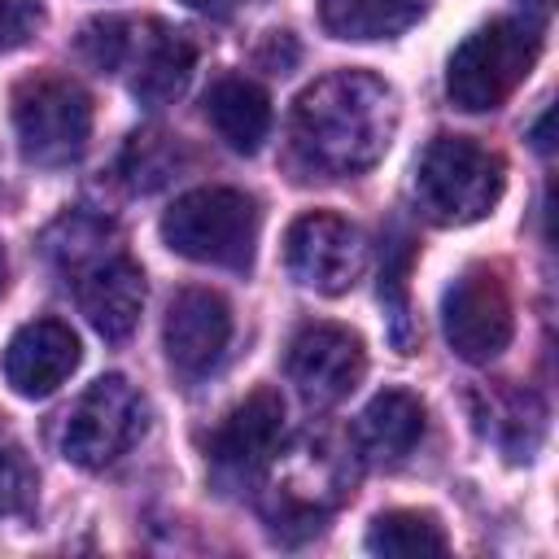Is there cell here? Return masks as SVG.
I'll return each mask as SVG.
<instances>
[{
	"label": "cell",
	"instance_id": "obj_1",
	"mask_svg": "<svg viewBox=\"0 0 559 559\" xmlns=\"http://www.w3.org/2000/svg\"><path fill=\"white\" fill-rule=\"evenodd\" d=\"M397 131L393 87L367 70H332L314 79L288 118V144L301 170L345 179L376 166Z\"/></svg>",
	"mask_w": 559,
	"mask_h": 559
},
{
	"label": "cell",
	"instance_id": "obj_2",
	"mask_svg": "<svg viewBox=\"0 0 559 559\" xmlns=\"http://www.w3.org/2000/svg\"><path fill=\"white\" fill-rule=\"evenodd\" d=\"M79 48L96 70L118 74L148 109L170 105L197 66L192 39L157 17H96L83 26Z\"/></svg>",
	"mask_w": 559,
	"mask_h": 559
},
{
	"label": "cell",
	"instance_id": "obj_3",
	"mask_svg": "<svg viewBox=\"0 0 559 559\" xmlns=\"http://www.w3.org/2000/svg\"><path fill=\"white\" fill-rule=\"evenodd\" d=\"M162 240L188 262L249 271L258 245V201L240 188L183 192L162 214Z\"/></svg>",
	"mask_w": 559,
	"mask_h": 559
},
{
	"label": "cell",
	"instance_id": "obj_4",
	"mask_svg": "<svg viewBox=\"0 0 559 559\" xmlns=\"http://www.w3.org/2000/svg\"><path fill=\"white\" fill-rule=\"evenodd\" d=\"M537 57H542V31L533 22L498 17L480 31H472L454 48V57L445 66V92L459 109L489 114L533 74Z\"/></svg>",
	"mask_w": 559,
	"mask_h": 559
},
{
	"label": "cell",
	"instance_id": "obj_5",
	"mask_svg": "<svg viewBox=\"0 0 559 559\" xmlns=\"http://www.w3.org/2000/svg\"><path fill=\"white\" fill-rule=\"evenodd\" d=\"M502 183H507L502 157L463 135H437L415 166L419 205L428 210V218L454 227L485 218L498 205Z\"/></svg>",
	"mask_w": 559,
	"mask_h": 559
},
{
	"label": "cell",
	"instance_id": "obj_6",
	"mask_svg": "<svg viewBox=\"0 0 559 559\" xmlns=\"http://www.w3.org/2000/svg\"><path fill=\"white\" fill-rule=\"evenodd\" d=\"M13 131L31 166H70L92 135V100L66 74H31L13 87Z\"/></svg>",
	"mask_w": 559,
	"mask_h": 559
},
{
	"label": "cell",
	"instance_id": "obj_7",
	"mask_svg": "<svg viewBox=\"0 0 559 559\" xmlns=\"http://www.w3.org/2000/svg\"><path fill=\"white\" fill-rule=\"evenodd\" d=\"M148 428V402L127 376H100L92 380L79 402L66 411L57 445L74 467H105L122 459Z\"/></svg>",
	"mask_w": 559,
	"mask_h": 559
},
{
	"label": "cell",
	"instance_id": "obj_8",
	"mask_svg": "<svg viewBox=\"0 0 559 559\" xmlns=\"http://www.w3.org/2000/svg\"><path fill=\"white\" fill-rule=\"evenodd\" d=\"M271 472L266 480V498H262V511L275 528H288V524H301L306 533L319 528V520L349 493V467L345 459L328 445V441H297V450L288 454H271V463L262 467Z\"/></svg>",
	"mask_w": 559,
	"mask_h": 559
},
{
	"label": "cell",
	"instance_id": "obj_9",
	"mask_svg": "<svg viewBox=\"0 0 559 559\" xmlns=\"http://www.w3.org/2000/svg\"><path fill=\"white\" fill-rule=\"evenodd\" d=\"M52 249L74 262V297L92 332L105 341H127L144 310V271L122 249H96L92 236H74V249Z\"/></svg>",
	"mask_w": 559,
	"mask_h": 559
},
{
	"label": "cell",
	"instance_id": "obj_10",
	"mask_svg": "<svg viewBox=\"0 0 559 559\" xmlns=\"http://www.w3.org/2000/svg\"><path fill=\"white\" fill-rule=\"evenodd\" d=\"M441 328L463 362H489L511 345L515 310L498 266L472 262L441 297Z\"/></svg>",
	"mask_w": 559,
	"mask_h": 559
},
{
	"label": "cell",
	"instance_id": "obj_11",
	"mask_svg": "<svg viewBox=\"0 0 559 559\" xmlns=\"http://www.w3.org/2000/svg\"><path fill=\"white\" fill-rule=\"evenodd\" d=\"M284 262H288V275L301 288L323 293V297H341L362 275L367 245H362V231L349 218L314 210V214H301L288 227Z\"/></svg>",
	"mask_w": 559,
	"mask_h": 559
},
{
	"label": "cell",
	"instance_id": "obj_12",
	"mask_svg": "<svg viewBox=\"0 0 559 559\" xmlns=\"http://www.w3.org/2000/svg\"><path fill=\"white\" fill-rule=\"evenodd\" d=\"M288 380L310 406H336L367 371L362 341L341 323H306L288 345Z\"/></svg>",
	"mask_w": 559,
	"mask_h": 559
},
{
	"label": "cell",
	"instance_id": "obj_13",
	"mask_svg": "<svg viewBox=\"0 0 559 559\" xmlns=\"http://www.w3.org/2000/svg\"><path fill=\"white\" fill-rule=\"evenodd\" d=\"M227 341H231V310L218 293H210V288L175 293V301L166 310L162 345L179 376H188V380L210 376L223 362Z\"/></svg>",
	"mask_w": 559,
	"mask_h": 559
},
{
	"label": "cell",
	"instance_id": "obj_14",
	"mask_svg": "<svg viewBox=\"0 0 559 559\" xmlns=\"http://www.w3.org/2000/svg\"><path fill=\"white\" fill-rule=\"evenodd\" d=\"M0 367L17 397L39 402L57 393L79 367V336L61 319H31L9 336Z\"/></svg>",
	"mask_w": 559,
	"mask_h": 559
},
{
	"label": "cell",
	"instance_id": "obj_15",
	"mask_svg": "<svg viewBox=\"0 0 559 559\" xmlns=\"http://www.w3.org/2000/svg\"><path fill=\"white\" fill-rule=\"evenodd\" d=\"M284 441V397L275 389H253L210 437V459L236 476H258Z\"/></svg>",
	"mask_w": 559,
	"mask_h": 559
},
{
	"label": "cell",
	"instance_id": "obj_16",
	"mask_svg": "<svg viewBox=\"0 0 559 559\" xmlns=\"http://www.w3.org/2000/svg\"><path fill=\"white\" fill-rule=\"evenodd\" d=\"M424 437V402L406 389H384L376 393L358 424H354V445L367 463H402Z\"/></svg>",
	"mask_w": 559,
	"mask_h": 559
},
{
	"label": "cell",
	"instance_id": "obj_17",
	"mask_svg": "<svg viewBox=\"0 0 559 559\" xmlns=\"http://www.w3.org/2000/svg\"><path fill=\"white\" fill-rule=\"evenodd\" d=\"M205 118L218 131V140L236 153H258L271 131V100L266 92L245 74H223L205 87Z\"/></svg>",
	"mask_w": 559,
	"mask_h": 559
},
{
	"label": "cell",
	"instance_id": "obj_18",
	"mask_svg": "<svg viewBox=\"0 0 559 559\" xmlns=\"http://www.w3.org/2000/svg\"><path fill=\"white\" fill-rule=\"evenodd\" d=\"M424 13L428 0H319V22L336 39H389Z\"/></svg>",
	"mask_w": 559,
	"mask_h": 559
},
{
	"label": "cell",
	"instance_id": "obj_19",
	"mask_svg": "<svg viewBox=\"0 0 559 559\" xmlns=\"http://www.w3.org/2000/svg\"><path fill=\"white\" fill-rule=\"evenodd\" d=\"M367 550L389 555V559H411V555H445L450 537L428 511H384L367 528Z\"/></svg>",
	"mask_w": 559,
	"mask_h": 559
},
{
	"label": "cell",
	"instance_id": "obj_20",
	"mask_svg": "<svg viewBox=\"0 0 559 559\" xmlns=\"http://www.w3.org/2000/svg\"><path fill=\"white\" fill-rule=\"evenodd\" d=\"M415 240L406 231H389L384 258H380V301L389 314V336L402 354L415 349V323H411V301H406V275H411Z\"/></svg>",
	"mask_w": 559,
	"mask_h": 559
},
{
	"label": "cell",
	"instance_id": "obj_21",
	"mask_svg": "<svg viewBox=\"0 0 559 559\" xmlns=\"http://www.w3.org/2000/svg\"><path fill=\"white\" fill-rule=\"evenodd\" d=\"M122 170H127V183L140 188V192L162 188L175 175V144H170V135H131Z\"/></svg>",
	"mask_w": 559,
	"mask_h": 559
},
{
	"label": "cell",
	"instance_id": "obj_22",
	"mask_svg": "<svg viewBox=\"0 0 559 559\" xmlns=\"http://www.w3.org/2000/svg\"><path fill=\"white\" fill-rule=\"evenodd\" d=\"M35 493V472L17 450H0V520L26 511Z\"/></svg>",
	"mask_w": 559,
	"mask_h": 559
},
{
	"label": "cell",
	"instance_id": "obj_23",
	"mask_svg": "<svg viewBox=\"0 0 559 559\" xmlns=\"http://www.w3.org/2000/svg\"><path fill=\"white\" fill-rule=\"evenodd\" d=\"M44 22L39 0H0V52L22 48Z\"/></svg>",
	"mask_w": 559,
	"mask_h": 559
},
{
	"label": "cell",
	"instance_id": "obj_24",
	"mask_svg": "<svg viewBox=\"0 0 559 559\" xmlns=\"http://www.w3.org/2000/svg\"><path fill=\"white\" fill-rule=\"evenodd\" d=\"M188 9H197L205 17H231L240 9V0H188Z\"/></svg>",
	"mask_w": 559,
	"mask_h": 559
},
{
	"label": "cell",
	"instance_id": "obj_25",
	"mask_svg": "<svg viewBox=\"0 0 559 559\" xmlns=\"http://www.w3.org/2000/svg\"><path fill=\"white\" fill-rule=\"evenodd\" d=\"M550 118H555V114L546 109V114H542V122L533 127V144H537V153H550Z\"/></svg>",
	"mask_w": 559,
	"mask_h": 559
},
{
	"label": "cell",
	"instance_id": "obj_26",
	"mask_svg": "<svg viewBox=\"0 0 559 559\" xmlns=\"http://www.w3.org/2000/svg\"><path fill=\"white\" fill-rule=\"evenodd\" d=\"M524 4H528V9H533V13H542V17H546V13H550V4H555V0H524Z\"/></svg>",
	"mask_w": 559,
	"mask_h": 559
},
{
	"label": "cell",
	"instance_id": "obj_27",
	"mask_svg": "<svg viewBox=\"0 0 559 559\" xmlns=\"http://www.w3.org/2000/svg\"><path fill=\"white\" fill-rule=\"evenodd\" d=\"M4 271H9V262H4V245H0V293H4Z\"/></svg>",
	"mask_w": 559,
	"mask_h": 559
}]
</instances>
